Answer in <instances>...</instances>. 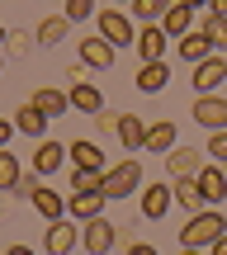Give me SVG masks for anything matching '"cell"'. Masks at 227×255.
<instances>
[{
    "label": "cell",
    "mask_w": 227,
    "mask_h": 255,
    "mask_svg": "<svg viewBox=\"0 0 227 255\" xmlns=\"http://www.w3.org/2000/svg\"><path fill=\"white\" fill-rule=\"evenodd\" d=\"M199 33L213 43V52H227V14H213V9H204V19H199Z\"/></svg>",
    "instance_id": "484cf974"
},
{
    "label": "cell",
    "mask_w": 227,
    "mask_h": 255,
    "mask_svg": "<svg viewBox=\"0 0 227 255\" xmlns=\"http://www.w3.org/2000/svg\"><path fill=\"white\" fill-rule=\"evenodd\" d=\"M223 57H227V52H223Z\"/></svg>",
    "instance_id": "ee69618b"
},
{
    "label": "cell",
    "mask_w": 227,
    "mask_h": 255,
    "mask_svg": "<svg viewBox=\"0 0 227 255\" xmlns=\"http://www.w3.org/2000/svg\"><path fill=\"white\" fill-rule=\"evenodd\" d=\"M180 255H209V251H194V246H180Z\"/></svg>",
    "instance_id": "ab89813d"
},
{
    "label": "cell",
    "mask_w": 227,
    "mask_h": 255,
    "mask_svg": "<svg viewBox=\"0 0 227 255\" xmlns=\"http://www.w3.org/2000/svg\"><path fill=\"white\" fill-rule=\"evenodd\" d=\"M109 5H133V0H109Z\"/></svg>",
    "instance_id": "60d3db41"
},
{
    "label": "cell",
    "mask_w": 227,
    "mask_h": 255,
    "mask_svg": "<svg viewBox=\"0 0 227 255\" xmlns=\"http://www.w3.org/2000/svg\"><path fill=\"white\" fill-rule=\"evenodd\" d=\"M180 57H185L190 66H199L204 57H213V43L199 33V28H194V33H185V38H180Z\"/></svg>",
    "instance_id": "83f0119b"
},
{
    "label": "cell",
    "mask_w": 227,
    "mask_h": 255,
    "mask_svg": "<svg viewBox=\"0 0 227 255\" xmlns=\"http://www.w3.org/2000/svg\"><path fill=\"white\" fill-rule=\"evenodd\" d=\"M5 255H38V251H33V246H24V241H9Z\"/></svg>",
    "instance_id": "d590c367"
},
{
    "label": "cell",
    "mask_w": 227,
    "mask_h": 255,
    "mask_svg": "<svg viewBox=\"0 0 227 255\" xmlns=\"http://www.w3.org/2000/svg\"><path fill=\"white\" fill-rule=\"evenodd\" d=\"M33 104L47 114V119H62V114H71V95H66V90H52V85H38V90H33Z\"/></svg>",
    "instance_id": "d4e9b609"
},
{
    "label": "cell",
    "mask_w": 227,
    "mask_h": 255,
    "mask_svg": "<svg viewBox=\"0 0 227 255\" xmlns=\"http://www.w3.org/2000/svg\"><path fill=\"white\" fill-rule=\"evenodd\" d=\"M209 9L213 14H227V0H209Z\"/></svg>",
    "instance_id": "74e56055"
},
{
    "label": "cell",
    "mask_w": 227,
    "mask_h": 255,
    "mask_svg": "<svg viewBox=\"0 0 227 255\" xmlns=\"http://www.w3.org/2000/svg\"><path fill=\"white\" fill-rule=\"evenodd\" d=\"M47 123H52V119H47V114L38 109L33 100H28V104H19V109H14V128H19L24 137H33V142H43V137H47Z\"/></svg>",
    "instance_id": "2e32d148"
},
{
    "label": "cell",
    "mask_w": 227,
    "mask_h": 255,
    "mask_svg": "<svg viewBox=\"0 0 227 255\" xmlns=\"http://www.w3.org/2000/svg\"><path fill=\"white\" fill-rule=\"evenodd\" d=\"M194 180H199L204 203H209V208H213V203H227V170H223V165H204Z\"/></svg>",
    "instance_id": "ffe728a7"
},
{
    "label": "cell",
    "mask_w": 227,
    "mask_h": 255,
    "mask_svg": "<svg viewBox=\"0 0 227 255\" xmlns=\"http://www.w3.org/2000/svg\"><path fill=\"white\" fill-rule=\"evenodd\" d=\"M209 255H227V237H223V241H213V246H209Z\"/></svg>",
    "instance_id": "8d00e7d4"
},
{
    "label": "cell",
    "mask_w": 227,
    "mask_h": 255,
    "mask_svg": "<svg viewBox=\"0 0 227 255\" xmlns=\"http://www.w3.org/2000/svg\"><path fill=\"white\" fill-rule=\"evenodd\" d=\"M171 194H175V208H185V218H194V213H204L209 203H204V189L194 175H185V180H171Z\"/></svg>",
    "instance_id": "5bb4252c"
},
{
    "label": "cell",
    "mask_w": 227,
    "mask_h": 255,
    "mask_svg": "<svg viewBox=\"0 0 227 255\" xmlns=\"http://www.w3.org/2000/svg\"><path fill=\"white\" fill-rule=\"evenodd\" d=\"M66 156H71V165H81V170H109L100 142H85V137H76V142L66 146Z\"/></svg>",
    "instance_id": "44dd1931"
},
{
    "label": "cell",
    "mask_w": 227,
    "mask_h": 255,
    "mask_svg": "<svg viewBox=\"0 0 227 255\" xmlns=\"http://www.w3.org/2000/svg\"><path fill=\"white\" fill-rule=\"evenodd\" d=\"M204 151H209L218 165H227V128L223 132H209V146H204Z\"/></svg>",
    "instance_id": "1f68e13d"
},
{
    "label": "cell",
    "mask_w": 227,
    "mask_h": 255,
    "mask_svg": "<svg viewBox=\"0 0 227 255\" xmlns=\"http://www.w3.org/2000/svg\"><path fill=\"white\" fill-rule=\"evenodd\" d=\"M114 241H118V232H114L109 218H90V222H81V246H85V255H109Z\"/></svg>",
    "instance_id": "5b68a950"
},
{
    "label": "cell",
    "mask_w": 227,
    "mask_h": 255,
    "mask_svg": "<svg viewBox=\"0 0 227 255\" xmlns=\"http://www.w3.org/2000/svg\"><path fill=\"white\" fill-rule=\"evenodd\" d=\"M104 189H85V194H71L66 199V218L71 222H90V218H104Z\"/></svg>",
    "instance_id": "30bf717a"
},
{
    "label": "cell",
    "mask_w": 227,
    "mask_h": 255,
    "mask_svg": "<svg viewBox=\"0 0 227 255\" xmlns=\"http://www.w3.org/2000/svg\"><path fill=\"white\" fill-rule=\"evenodd\" d=\"M5 38H9V33H5V28H0V43H5Z\"/></svg>",
    "instance_id": "b9f144b4"
},
{
    "label": "cell",
    "mask_w": 227,
    "mask_h": 255,
    "mask_svg": "<svg viewBox=\"0 0 227 255\" xmlns=\"http://www.w3.org/2000/svg\"><path fill=\"white\" fill-rule=\"evenodd\" d=\"M85 189H104V170H81V165H71V194H85Z\"/></svg>",
    "instance_id": "f546056e"
},
{
    "label": "cell",
    "mask_w": 227,
    "mask_h": 255,
    "mask_svg": "<svg viewBox=\"0 0 227 255\" xmlns=\"http://www.w3.org/2000/svg\"><path fill=\"white\" fill-rule=\"evenodd\" d=\"M223 85H227V57L223 52L204 57V62L190 71V90H199V95H218Z\"/></svg>",
    "instance_id": "277c9868"
},
{
    "label": "cell",
    "mask_w": 227,
    "mask_h": 255,
    "mask_svg": "<svg viewBox=\"0 0 227 255\" xmlns=\"http://www.w3.org/2000/svg\"><path fill=\"white\" fill-rule=\"evenodd\" d=\"M227 237V218L218 208H204V213H194V218H185V227H180V246H194V251H209L213 241H223Z\"/></svg>",
    "instance_id": "6da1fadb"
},
{
    "label": "cell",
    "mask_w": 227,
    "mask_h": 255,
    "mask_svg": "<svg viewBox=\"0 0 227 255\" xmlns=\"http://www.w3.org/2000/svg\"><path fill=\"white\" fill-rule=\"evenodd\" d=\"M66 161H71V156H66V146H62V142H52V137H43V142H33L28 170H33V175H57Z\"/></svg>",
    "instance_id": "8992f818"
},
{
    "label": "cell",
    "mask_w": 227,
    "mask_h": 255,
    "mask_svg": "<svg viewBox=\"0 0 227 255\" xmlns=\"http://www.w3.org/2000/svg\"><path fill=\"white\" fill-rule=\"evenodd\" d=\"M66 33H71V19H66V14H43L33 38H38V47H62Z\"/></svg>",
    "instance_id": "7402d4cb"
},
{
    "label": "cell",
    "mask_w": 227,
    "mask_h": 255,
    "mask_svg": "<svg viewBox=\"0 0 227 255\" xmlns=\"http://www.w3.org/2000/svg\"><path fill=\"white\" fill-rule=\"evenodd\" d=\"M180 5H190V9H209V0H180Z\"/></svg>",
    "instance_id": "f35d334b"
},
{
    "label": "cell",
    "mask_w": 227,
    "mask_h": 255,
    "mask_svg": "<svg viewBox=\"0 0 227 255\" xmlns=\"http://www.w3.org/2000/svg\"><path fill=\"white\" fill-rule=\"evenodd\" d=\"M95 24H100V38L104 43H114V47H133L137 43V28H133V14H118V9H100L95 14Z\"/></svg>",
    "instance_id": "3957f363"
},
{
    "label": "cell",
    "mask_w": 227,
    "mask_h": 255,
    "mask_svg": "<svg viewBox=\"0 0 227 255\" xmlns=\"http://www.w3.org/2000/svg\"><path fill=\"white\" fill-rule=\"evenodd\" d=\"M0 71H5V57H0Z\"/></svg>",
    "instance_id": "7bdbcfd3"
},
{
    "label": "cell",
    "mask_w": 227,
    "mask_h": 255,
    "mask_svg": "<svg viewBox=\"0 0 227 255\" xmlns=\"http://www.w3.org/2000/svg\"><path fill=\"white\" fill-rule=\"evenodd\" d=\"M114 137L123 142V151H142V146H147V123L137 119V114H118Z\"/></svg>",
    "instance_id": "d6986e66"
},
{
    "label": "cell",
    "mask_w": 227,
    "mask_h": 255,
    "mask_svg": "<svg viewBox=\"0 0 227 255\" xmlns=\"http://www.w3.org/2000/svg\"><path fill=\"white\" fill-rule=\"evenodd\" d=\"M171 5H175V0H133L128 9H133V14L142 19V24H161V19H166V9H171Z\"/></svg>",
    "instance_id": "f1b7e54d"
},
{
    "label": "cell",
    "mask_w": 227,
    "mask_h": 255,
    "mask_svg": "<svg viewBox=\"0 0 227 255\" xmlns=\"http://www.w3.org/2000/svg\"><path fill=\"white\" fill-rule=\"evenodd\" d=\"M137 189H142V161H137V156H123L118 165L104 170V199H109V203L133 199Z\"/></svg>",
    "instance_id": "7a4b0ae2"
},
{
    "label": "cell",
    "mask_w": 227,
    "mask_h": 255,
    "mask_svg": "<svg viewBox=\"0 0 227 255\" xmlns=\"http://www.w3.org/2000/svg\"><path fill=\"white\" fill-rule=\"evenodd\" d=\"M190 114H194V123H199V128L223 132V128H227V95H199Z\"/></svg>",
    "instance_id": "ba28073f"
},
{
    "label": "cell",
    "mask_w": 227,
    "mask_h": 255,
    "mask_svg": "<svg viewBox=\"0 0 227 255\" xmlns=\"http://www.w3.org/2000/svg\"><path fill=\"white\" fill-rule=\"evenodd\" d=\"M81 246V222L62 218V222H47V237H43V251L47 255H71Z\"/></svg>",
    "instance_id": "52a82bcc"
},
{
    "label": "cell",
    "mask_w": 227,
    "mask_h": 255,
    "mask_svg": "<svg viewBox=\"0 0 227 255\" xmlns=\"http://www.w3.org/2000/svg\"><path fill=\"white\" fill-rule=\"evenodd\" d=\"M166 43H171V38H166V28L161 24H147V28H137V57H142V62H166Z\"/></svg>",
    "instance_id": "8fae6325"
},
{
    "label": "cell",
    "mask_w": 227,
    "mask_h": 255,
    "mask_svg": "<svg viewBox=\"0 0 227 255\" xmlns=\"http://www.w3.org/2000/svg\"><path fill=\"white\" fill-rule=\"evenodd\" d=\"M19 128H14V119H0V146H9V137H14Z\"/></svg>",
    "instance_id": "836d02e7"
},
{
    "label": "cell",
    "mask_w": 227,
    "mask_h": 255,
    "mask_svg": "<svg viewBox=\"0 0 227 255\" xmlns=\"http://www.w3.org/2000/svg\"><path fill=\"white\" fill-rule=\"evenodd\" d=\"M128 255H156L152 241H128Z\"/></svg>",
    "instance_id": "e575fe53"
},
{
    "label": "cell",
    "mask_w": 227,
    "mask_h": 255,
    "mask_svg": "<svg viewBox=\"0 0 227 255\" xmlns=\"http://www.w3.org/2000/svg\"><path fill=\"white\" fill-rule=\"evenodd\" d=\"M133 85L142 95H161L166 85H171V66H166V62H142V66H137V76H133Z\"/></svg>",
    "instance_id": "e0dca14e"
},
{
    "label": "cell",
    "mask_w": 227,
    "mask_h": 255,
    "mask_svg": "<svg viewBox=\"0 0 227 255\" xmlns=\"http://www.w3.org/2000/svg\"><path fill=\"white\" fill-rule=\"evenodd\" d=\"M137 208H142V218L161 222L166 213L175 208V194H171V184H147V189H142V203H137Z\"/></svg>",
    "instance_id": "4fadbf2b"
},
{
    "label": "cell",
    "mask_w": 227,
    "mask_h": 255,
    "mask_svg": "<svg viewBox=\"0 0 227 255\" xmlns=\"http://www.w3.org/2000/svg\"><path fill=\"white\" fill-rule=\"evenodd\" d=\"M24 175H28V165L19 161V156L9 151V146H0V194H14Z\"/></svg>",
    "instance_id": "cb8c5ba5"
},
{
    "label": "cell",
    "mask_w": 227,
    "mask_h": 255,
    "mask_svg": "<svg viewBox=\"0 0 227 255\" xmlns=\"http://www.w3.org/2000/svg\"><path fill=\"white\" fill-rule=\"evenodd\" d=\"M62 14L71 19V24H81V19H95L100 9H95V0H66V5H62Z\"/></svg>",
    "instance_id": "4dcf8cb0"
},
{
    "label": "cell",
    "mask_w": 227,
    "mask_h": 255,
    "mask_svg": "<svg viewBox=\"0 0 227 255\" xmlns=\"http://www.w3.org/2000/svg\"><path fill=\"white\" fill-rule=\"evenodd\" d=\"M28 203H33V213H38L43 222H62V218H66V199H62L57 189H47V184H38V194H33Z\"/></svg>",
    "instance_id": "603a6c76"
},
{
    "label": "cell",
    "mask_w": 227,
    "mask_h": 255,
    "mask_svg": "<svg viewBox=\"0 0 227 255\" xmlns=\"http://www.w3.org/2000/svg\"><path fill=\"white\" fill-rule=\"evenodd\" d=\"M33 43H38L33 33H9V38H5V47H9V52H14V57H24V52H28V47H33Z\"/></svg>",
    "instance_id": "d6a6232c"
},
{
    "label": "cell",
    "mask_w": 227,
    "mask_h": 255,
    "mask_svg": "<svg viewBox=\"0 0 227 255\" xmlns=\"http://www.w3.org/2000/svg\"><path fill=\"white\" fill-rule=\"evenodd\" d=\"M180 146V128H175L171 119H161V123H147V146L142 151H152V156H166V151H175Z\"/></svg>",
    "instance_id": "9a60e30c"
},
{
    "label": "cell",
    "mask_w": 227,
    "mask_h": 255,
    "mask_svg": "<svg viewBox=\"0 0 227 255\" xmlns=\"http://www.w3.org/2000/svg\"><path fill=\"white\" fill-rule=\"evenodd\" d=\"M114 57H118V47H114V43H104L100 33H95V38H81V47H76V62L90 66V71H109Z\"/></svg>",
    "instance_id": "9c48e42d"
},
{
    "label": "cell",
    "mask_w": 227,
    "mask_h": 255,
    "mask_svg": "<svg viewBox=\"0 0 227 255\" xmlns=\"http://www.w3.org/2000/svg\"><path fill=\"white\" fill-rule=\"evenodd\" d=\"M66 95H71V109L76 114H90V119H100V114H104V90H100V85L76 81V90H66Z\"/></svg>",
    "instance_id": "ac0fdd59"
},
{
    "label": "cell",
    "mask_w": 227,
    "mask_h": 255,
    "mask_svg": "<svg viewBox=\"0 0 227 255\" xmlns=\"http://www.w3.org/2000/svg\"><path fill=\"white\" fill-rule=\"evenodd\" d=\"M166 170H171V180L199 175L204 170V151H199V146H175V151H166Z\"/></svg>",
    "instance_id": "7c38bea8"
},
{
    "label": "cell",
    "mask_w": 227,
    "mask_h": 255,
    "mask_svg": "<svg viewBox=\"0 0 227 255\" xmlns=\"http://www.w3.org/2000/svg\"><path fill=\"white\" fill-rule=\"evenodd\" d=\"M190 14H194V9H190V5H180V0H175V5L166 9V19H161V28H166V38H185V33H194V28H190Z\"/></svg>",
    "instance_id": "4316f807"
}]
</instances>
